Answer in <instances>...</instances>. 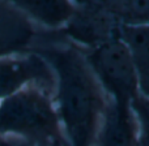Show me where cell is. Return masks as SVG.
<instances>
[{
	"mask_svg": "<svg viewBox=\"0 0 149 146\" xmlns=\"http://www.w3.org/2000/svg\"><path fill=\"white\" fill-rule=\"evenodd\" d=\"M0 146H33L29 145L24 141H20V140H13V138H1L0 141Z\"/></svg>",
	"mask_w": 149,
	"mask_h": 146,
	"instance_id": "12",
	"label": "cell"
},
{
	"mask_svg": "<svg viewBox=\"0 0 149 146\" xmlns=\"http://www.w3.org/2000/svg\"><path fill=\"white\" fill-rule=\"evenodd\" d=\"M0 138L33 146H70L54 102V93L28 86L0 102Z\"/></svg>",
	"mask_w": 149,
	"mask_h": 146,
	"instance_id": "2",
	"label": "cell"
},
{
	"mask_svg": "<svg viewBox=\"0 0 149 146\" xmlns=\"http://www.w3.org/2000/svg\"><path fill=\"white\" fill-rule=\"evenodd\" d=\"M120 25H149V0L103 1Z\"/></svg>",
	"mask_w": 149,
	"mask_h": 146,
	"instance_id": "10",
	"label": "cell"
},
{
	"mask_svg": "<svg viewBox=\"0 0 149 146\" xmlns=\"http://www.w3.org/2000/svg\"><path fill=\"white\" fill-rule=\"evenodd\" d=\"M28 86L54 93L55 74L49 63L33 51L0 57V102Z\"/></svg>",
	"mask_w": 149,
	"mask_h": 146,
	"instance_id": "4",
	"label": "cell"
},
{
	"mask_svg": "<svg viewBox=\"0 0 149 146\" xmlns=\"http://www.w3.org/2000/svg\"><path fill=\"white\" fill-rule=\"evenodd\" d=\"M10 3L33 24L50 29L64 28L74 12V3L64 0H17Z\"/></svg>",
	"mask_w": 149,
	"mask_h": 146,
	"instance_id": "9",
	"label": "cell"
},
{
	"mask_svg": "<svg viewBox=\"0 0 149 146\" xmlns=\"http://www.w3.org/2000/svg\"><path fill=\"white\" fill-rule=\"evenodd\" d=\"M84 56L109 99L132 103L140 95L131 52L120 38L86 50Z\"/></svg>",
	"mask_w": 149,
	"mask_h": 146,
	"instance_id": "3",
	"label": "cell"
},
{
	"mask_svg": "<svg viewBox=\"0 0 149 146\" xmlns=\"http://www.w3.org/2000/svg\"><path fill=\"white\" fill-rule=\"evenodd\" d=\"M140 128L139 146H149V99L137 97L131 103Z\"/></svg>",
	"mask_w": 149,
	"mask_h": 146,
	"instance_id": "11",
	"label": "cell"
},
{
	"mask_svg": "<svg viewBox=\"0 0 149 146\" xmlns=\"http://www.w3.org/2000/svg\"><path fill=\"white\" fill-rule=\"evenodd\" d=\"M119 38L131 52L140 97L149 99V25H120Z\"/></svg>",
	"mask_w": 149,
	"mask_h": 146,
	"instance_id": "8",
	"label": "cell"
},
{
	"mask_svg": "<svg viewBox=\"0 0 149 146\" xmlns=\"http://www.w3.org/2000/svg\"><path fill=\"white\" fill-rule=\"evenodd\" d=\"M0 141H1V138H0Z\"/></svg>",
	"mask_w": 149,
	"mask_h": 146,
	"instance_id": "13",
	"label": "cell"
},
{
	"mask_svg": "<svg viewBox=\"0 0 149 146\" xmlns=\"http://www.w3.org/2000/svg\"><path fill=\"white\" fill-rule=\"evenodd\" d=\"M34 35V24L10 1H0V57L26 52Z\"/></svg>",
	"mask_w": 149,
	"mask_h": 146,
	"instance_id": "7",
	"label": "cell"
},
{
	"mask_svg": "<svg viewBox=\"0 0 149 146\" xmlns=\"http://www.w3.org/2000/svg\"><path fill=\"white\" fill-rule=\"evenodd\" d=\"M55 74L54 102L70 146H95L107 95L84 52L72 46L37 47Z\"/></svg>",
	"mask_w": 149,
	"mask_h": 146,
	"instance_id": "1",
	"label": "cell"
},
{
	"mask_svg": "<svg viewBox=\"0 0 149 146\" xmlns=\"http://www.w3.org/2000/svg\"><path fill=\"white\" fill-rule=\"evenodd\" d=\"M120 24L106 9L103 1L74 3V12L64 34L74 43L92 50L105 42L119 38Z\"/></svg>",
	"mask_w": 149,
	"mask_h": 146,
	"instance_id": "5",
	"label": "cell"
},
{
	"mask_svg": "<svg viewBox=\"0 0 149 146\" xmlns=\"http://www.w3.org/2000/svg\"><path fill=\"white\" fill-rule=\"evenodd\" d=\"M140 128L131 103L107 100L95 146H139Z\"/></svg>",
	"mask_w": 149,
	"mask_h": 146,
	"instance_id": "6",
	"label": "cell"
}]
</instances>
